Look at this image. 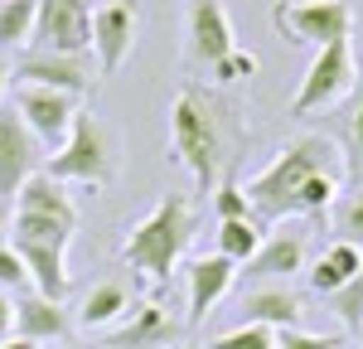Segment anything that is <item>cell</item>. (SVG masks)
<instances>
[{
	"mask_svg": "<svg viewBox=\"0 0 363 349\" xmlns=\"http://www.w3.org/2000/svg\"><path fill=\"white\" fill-rule=\"evenodd\" d=\"M344 184V150L330 136H296L281 145L277 160L247 184V204L257 223L281 218H325Z\"/></svg>",
	"mask_w": 363,
	"mask_h": 349,
	"instance_id": "cell-1",
	"label": "cell"
},
{
	"mask_svg": "<svg viewBox=\"0 0 363 349\" xmlns=\"http://www.w3.org/2000/svg\"><path fill=\"white\" fill-rule=\"evenodd\" d=\"M189 238H194V209L184 194H165V199L150 209V218H140L131 238H126V248H121V262L140 272L150 287H165L169 277H174V267L184 257V248H189Z\"/></svg>",
	"mask_w": 363,
	"mask_h": 349,
	"instance_id": "cell-2",
	"label": "cell"
},
{
	"mask_svg": "<svg viewBox=\"0 0 363 349\" xmlns=\"http://www.w3.org/2000/svg\"><path fill=\"white\" fill-rule=\"evenodd\" d=\"M169 141H174V155L189 165V174L199 179V189L208 194L218 184V155H223V136H218V112L213 102L199 92V87H184L169 107Z\"/></svg>",
	"mask_w": 363,
	"mask_h": 349,
	"instance_id": "cell-3",
	"label": "cell"
},
{
	"mask_svg": "<svg viewBox=\"0 0 363 349\" xmlns=\"http://www.w3.org/2000/svg\"><path fill=\"white\" fill-rule=\"evenodd\" d=\"M44 174L58 179V184H63V179H78V184H107V179L116 174V155H112V136H107V126H102L92 112H78V116H73L68 141L49 155Z\"/></svg>",
	"mask_w": 363,
	"mask_h": 349,
	"instance_id": "cell-4",
	"label": "cell"
},
{
	"mask_svg": "<svg viewBox=\"0 0 363 349\" xmlns=\"http://www.w3.org/2000/svg\"><path fill=\"white\" fill-rule=\"evenodd\" d=\"M359 87V58H354V44L339 39V44H325L315 49L306 78H301V92L291 102V116H310V112H325L335 107L339 97H349Z\"/></svg>",
	"mask_w": 363,
	"mask_h": 349,
	"instance_id": "cell-5",
	"label": "cell"
},
{
	"mask_svg": "<svg viewBox=\"0 0 363 349\" xmlns=\"http://www.w3.org/2000/svg\"><path fill=\"white\" fill-rule=\"evenodd\" d=\"M272 25L296 44L325 49V44H339L354 34V5L349 0H277Z\"/></svg>",
	"mask_w": 363,
	"mask_h": 349,
	"instance_id": "cell-6",
	"label": "cell"
},
{
	"mask_svg": "<svg viewBox=\"0 0 363 349\" xmlns=\"http://www.w3.org/2000/svg\"><path fill=\"white\" fill-rule=\"evenodd\" d=\"M34 54H92V5L87 0H39Z\"/></svg>",
	"mask_w": 363,
	"mask_h": 349,
	"instance_id": "cell-7",
	"label": "cell"
},
{
	"mask_svg": "<svg viewBox=\"0 0 363 349\" xmlns=\"http://www.w3.org/2000/svg\"><path fill=\"white\" fill-rule=\"evenodd\" d=\"M136 29H140L136 0H107V5L92 10V58H97V73H116L131 58Z\"/></svg>",
	"mask_w": 363,
	"mask_h": 349,
	"instance_id": "cell-8",
	"label": "cell"
},
{
	"mask_svg": "<svg viewBox=\"0 0 363 349\" xmlns=\"http://www.w3.org/2000/svg\"><path fill=\"white\" fill-rule=\"evenodd\" d=\"M44 170V145L34 141L15 107H0V204H10L20 194L29 174Z\"/></svg>",
	"mask_w": 363,
	"mask_h": 349,
	"instance_id": "cell-9",
	"label": "cell"
},
{
	"mask_svg": "<svg viewBox=\"0 0 363 349\" xmlns=\"http://www.w3.org/2000/svg\"><path fill=\"white\" fill-rule=\"evenodd\" d=\"M15 112L25 121L29 131H34V141L39 145H63L68 141V131H73V116L83 112L78 107V97H68V92H49V87H15Z\"/></svg>",
	"mask_w": 363,
	"mask_h": 349,
	"instance_id": "cell-10",
	"label": "cell"
},
{
	"mask_svg": "<svg viewBox=\"0 0 363 349\" xmlns=\"http://www.w3.org/2000/svg\"><path fill=\"white\" fill-rule=\"evenodd\" d=\"M15 87H49L83 97L92 87V54H29L15 68Z\"/></svg>",
	"mask_w": 363,
	"mask_h": 349,
	"instance_id": "cell-11",
	"label": "cell"
},
{
	"mask_svg": "<svg viewBox=\"0 0 363 349\" xmlns=\"http://www.w3.org/2000/svg\"><path fill=\"white\" fill-rule=\"evenodd\" d=\"M174 335H179V320L169 316L160 301H136L131 316L116 330H107L102 349H169Z\"/></svg>",
	"mask_w": 363,
	"mask_h": 349,
	"instance_id": "cell-12",
	"label": "cell"
},
{
	"mask_svg": "<svg viewBox=\"0 0 363 349\" xmlns=\"http://www.w3.org/2000/svg\"><path fill=\"white\" fill-rule=\"evenodd\" d=\"M184 282H189V325H203L208 320V311L223 301L228 291H233V282H238V262L228 257H194L189 267H184Z\"/></svg>",
	"mask_w": 363,
	"mask_h": 349,
	"instance_id": "cell-13",
	"label": "cell"
},
{
	"mask_svg": "<svg viewBox=\"0 0 363 349\" xmlns=\"http://www.w3.org/2000/svg\"><path fill=\"white\" fill-rule=\"evenodd\" d=\"M233 49H238V39H233V20H228L223 0H194V10H189V54L213 68Z\"/></svg>",
	"mask_w": 363,
	"mask_h": 349,
	"instance_id": "cell-14",
	"label": "cell"
},
{
	"mask_svg": "<svg viewBox=\"0 0 363 349\" xmlns=\"http://www.w3.org/2000/svg\"><path fill=\"white\" fill-rule=\"evenodd\" d=\"M10 248L25 257V272H29L34 296H44V301H58V306H63V296H68V287H73L68 262H63L68 248H58V243H10Z\"/></svg>",
	"mask_w": 363,
	"mask_h": 349,
	"instance_id": "cell-15",
	"label": "cell"
},
{
	"mask_svg": "<svg viewBox=\"0 0 363 349\" xmlns=\"http://www.w3.org/2000/svg\"><path fill=\"white\" fill-rule=\"evenodd\" d=\"M15 214H39V218H54L63 228H78V209L73 199L63 194V184L49 179V174H29L25 184H20V194H15Z\"/></svg>",
	"mask_w": 363,
	"mask_h": 349,
	"instance_id": "cell-16",
	"label": "cell"
},
{
	"mask_svg": "<svg viewBox=\"0 0 363 349\" xmlns=\"http://www.w3.org/2000/svg\"><path fill=\"white\" fill-rule=\"evenodd\" d=\"M242 325H267V330H291L301 325V296L286 287H257L242 296Z\"/></svg>",
	"mask_w": 363,
	"mask_h": 349,
	"instance_id": "cell-17",
	"label": "cell"
},
{
	"mask_svg": "<svg viewBox=\"0 0 363 349\" xmlns=\"http://www.w3.org/2000/svg\"><path fill=\"white\" fill-rule=\"evenodd\" d=\"M306 267V233L301 228H286V233H272V238H262V248H257V257L247 262V277H291V272H301Z\"/></svg>",
	"mask_w": 363,
	"mask_h": 349,
	"instance_id": "cell-18",
	"label": "cell"
},
{
	"mask_svg": "<svg viewBox=\"0 0 363 349\" xmlns=\"http://www.w3.org/2000/svg\"><path fill=\"white\" fill-rule=\"evenodd\" d=\"M15 335L29 340V345H58L68 335V316H63L58 301L25 296V301H15Z\"/></svg>",
	"mask_w": 363,
	"mask_h": 349,
	"instance_id": "cell-19",
	"label": "cell"
},
{
	"mask_svg": "<svg viewBox=\"0 0 363 349\" xmlns=\"http://www.w3.org/2000/svg\"><path fill=\"white\" fill-rule=\"evenodd\" d=\"M359 272H363V253L354 248V243H344V238H339V243H330V248L320 253V262L306 272V282H310L315 296H335V291L349 287Z\"/></svg>",
	"mask_w": 363,
	"mask_h": 349,
	"instance_id": "cell-20",
	"label": "cell"
},
{
	"mask_svg": "<svg viewBox=\"0 0 363 349\" xmlns=\"http://www.w3.org/2000/svg\"><path fill=\"white\" fill-rule=\"evenodd\" d=\"M131 291L121 287V282H97V287L83 296V311H78V320H83L87 330H107V325H116V320L131 316Z\"/></svg>",
	"mask_w": 363,
	"mask_h": 349,
	"instance_id": "cell-21",
	"label": "cell"
},
{
	"mask_svg": "<svg viewBox=\"0 0 363 349\" xmlns=\"http://www.w3.org/2000/svg\"><path fill=\"white\" fill-rule=\"evenodd\" d=\"M262 248V223L257 218H233V223H218V257L247 267Z\"/></svg>",
	"mask_w": 363,
	"mask_h": 349,
	"instance_id": "cell-22",
	"label": "cell"
},
{
	"mask_svg": "<svg viewBox=\"0 0 363 349\" xmlns=\"http://www.w3.org/2000/svg\"><path fill=\"white\" fill-rule=\"evenodd\" d=\"M34 15L39 0H0V49H15L34 39Z\"/></svg>",
	"mask_w": 363,
	"mask_h": 349,
	"instance_id": "cell-23",
	"label": "cell"
},
{
	"mask_svg": "<svg viewBox=\"0 0 363 349\" xmlns=\"http://www.w3.org/2000/svg\"><path fill=\"white\" fill-rule=\"evenodd\" d=\"M10 233H15V243H58V248H68V238H73V228H63L54 218H39V214H15Z\"/></svg>",
	"mask_w": 363,
	"mask_h": 349,
	"instance_id": "cell-24",
	"label": "cell"
},
{
	"mask_svg": "<svg viewBox=\"0 0 363 349\" xmlns=\"http://www.w3.org/2000/svg\"><path fill=\"white\" fill-rule=\"evenodd\" d=\"M325 301H330V311L339 316V325L359 335V330H363V272L349 282V287H339L335 296H325Z\"/></svg>",
	"mask_w": 363,
	"mask_h": 349,
	"instance_id": "cell-25",
	"label": "cell"
},
{
	"mask_svg": "<svg viewBox=\"0 0 363 349\" xmlns=\"http://www.w3.org/2000/svg\"><path fill=\"white\" fill-rule=\"evenodd\" d=\"M335 228H339L344 243H354V248L363 253V184H359V189H349V194H339Z\"/></svg>",
	"mask_w": 363,
	"mask_h": 349,
	"instance_id": "cell-26",
	"label": "cell"
},
{
	"mask_svg": "<svg viewBox=\"0 0 363 349\" xmlns=\"http://www.w3.org/2000/svg\"><path fill=\"white\" fill-rule=\"evenodd\" d=\"M208 349H277V330H267V325H238V330L218 335Z\"/></svg>",
	"mask_w": 363,
	"mask_h": 349,
	"instance_id": "cell-27",
	"label": "cell"
},
{
	"mask_svg": "<svg viewBox=\"0 0 363 349\" xmlns=\"http://www.w3.org/2000/svg\"><path fill=\"white\" fill-rule=\"evenodd\" d=\"M213 209H218V223H233V218H252L247 189H238L233 179H223V184L213 189Z\"/></svg>",
	"mask_w": 363,
	"mask_h": 349,
	"instance_id": "cell-28",
	"label": "cell"
},
{
	"mask_svg": "<svg viewBox=\"0 0 363 349\" xmlns=\"http://www.w3.org/2000/svg\"><path fill=\"white\" fill-rule=\"evenodd\" d=\"M252 73H257V54H247V49H233L223 63H213V78L218 83H242Z\"/></svg>",
	"mask_w": 363,
	"mask_h": 349,
	"instance_id": "cell-29",
	"label": "cell"
},
{
	"mask_svg": "<svg viewBox=\"0 0 363 349\" xmlns=\"http://www.w3.org/2000/svg\"><path fill=\"white\" fill-rule=\"evenodd\" d=\"M277 349H339V335H310L291 325V330H277Z\"/></svg>",
	"mask_w": 363,
	"mask_h": 349,
	"instance_id": "cell-30",
	"label": "cell"
},
{
	"mask_svg": "<svg viewBox=\"0 0 363 349\" xmlns=\"http://www.w3.org/2000/svg\"><path fill=\"white\" fill-rule=\"evenodd\" d=\"M0 287H29L25 257H20L15 248H0Z\"/></svg>",
	"mask_w": 363,
	"mask_h": 349,
	"instance_id": "cell-31",
	"label": "cell"
},
{
	"mask_svg": "<svg viewBox=\"0 0 363 349\" xmlns=\"http://www.w3.org/2000/svg\"><path fill=\"white\" fill-rule=\"evenodd\" d=\"M10 330H15V301H10V296H0V345L10 340Z\"/></svg>",
	"mask_w": 363,
	"mask_h": 349,
	"instance_id": "cell-32",
	"label": "cell"
},
{
	"mask_svg": "<svg viewBox=\"0 0 363 349\" xmlns=\"http://www.w3.org/2000/svg\"><path fill=\"white\" fill-rule=\"evenodd\" d=\"M354 150L363 155V102H359V112H354Z\"/></svg>",
	"mask_w": 363,
	"mask_h": 349,
	"instance_id": "cell-33",
	"label": "cell"
},
{
	"mask_svg": "<svg viewBox=\"0 0 363 349\" xmlns=\"http://www.w3.org/2000/svg\"><path fill=\"white\" fill-rule=\"evenodd\" d=\"M0 349H39V345H29V340H20V335H15V340H5Z\"/></svg>",
	"mask_w": 363,
	"mask_h": 349,
	"instance_id": "cell-34",
	"label": "cell"
},
{
	"mask_svg": "<svg viewBox=\"0 0 363 349\" xmlns=\"http://www.w3.org/2000/svg\"><path fill=\"white\" fill-rule=\"evenodd\" d=\"M0 233H10V204H0Z\"/></svg>",
	"mask_w": 363,
	"mask_h": 349,
	"instance_id": "cell-35",
	"label": "cell"
},
{
	"mask_svg": "<svg viewBox=\"0 0 363 349\" xmlns=\"http://www.w3.org/2000/svg\"><path fill=\"white\" fill-rule=\"evenodd\" d=\"M5 87H10V68L0 63V97H5Z\"/></svg>",
	"mask_w": 363,
	"mask_h": 349,
	"instance_id": "cell-36",
	"label": "cell"
},
{
	"mask_svg": "<svg viewBox=\"0 0 363 349\" xmlns=\"http://www.w3.org/2000/svg\"><path fill=\"white\" fill-rule=\"evenodd\" d=\"M184 349H203V345H184Z\"/></svg>",
	"mask_w": 363,
	"mask_h": 349,
	"instance_id": "cell-37",
	"label": "cell"
},
{
	"mask_svg": "<svg viewBox=\"0 0 363 349\" xmlns=\"http://www.w3.org/2000/svg\"><path fill=\"white\" fill-rule=\"evenodd\" d=\"M359 340H363V330H359Z\"/></svg>",
	"mask_w": 363,
	"mask_h": 349,
	"instance_id": "cell-38",
	"label": "cell"
},
{
	"mask_svg": "<svg viewBox=\"0 0 363 349\" xmlns=\"http://www.w3.org/2000/svg\"><path fill=\"white\" fill-rule=\"evenodd\" d=\"M87 5H92V0H87Z\"/></svg>",
	"mask_w": 363,
	"mask_h": 349,
	"instance_id": "cell-39",
	"label": "cell"
}]
</instances>
